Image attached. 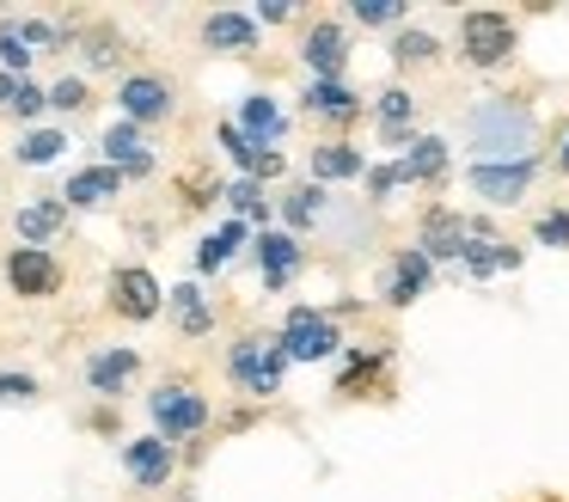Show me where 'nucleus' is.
<instances>
[{"label":"nucleus","mask_w":569,"mask_h":502,"mask_svg":"<svg viewBox=\"0 0 569 502\" xmlns=\"http://www.w3.org/2000/svg\"><path fill=\"white\" fill-rule=\"evenodd\" d=\"M343 24H361V31H398V24H410V7L405 0H356V7L343 12Z\"/></svg>","instance_id":"7c9ffc66"},{"label":"nucleus","mask_w":569,"mask_h":502,"mask_svg":"<svg viewBox=\"0 0 569 502\" xmlns=\"http://www.w3.org/2000/svg\"><path fill=\"white\" fill-rule=\"evenodd\" d=\"M233 122H239V129H246L258 147H282V141H288V105H282L276 92H246V98H239V117H233Z\"/></svg>","instance_id":"393cba45"},{"label":"nucleus","mask_w":569,"mask_h":502,"mask_svg":"<svg viewBox=\"0 0 569 502\" xmlns=\"http://www.w3.org/2000/svg\"><path fill=\"white\" fill-rule=\"evenodd\" d=\"M0 276H7V288H13L19 301H50V294L62 288V257L38 252V245H13L7 264H0Z\"/></svg>","instance_id":"f8f14e48"},{"label":"nucleus","mask_w":569,"mask_h":502,"mask_svg":"<svg viewBox=\"0 0 569 502\" xmlns=\"http://www.w3.org/2000/svg\"><path fill=\"white\" fill-rule=\"evenodd\" d=\"M288 355L276 337H263V331H246V337L227 343V380H233L239 392H251V398H276V392L288 386Z\"/></svg>","instance_id":"20e7f679"},{"label":"nucleus","mask_w":569,"mask_h":502,"mask_svg":"<svg viewBox=\"0 0 569 502\" xmlns=\"http://www.w3.org/2000/svg\"><path fill=\"white\" fill-rule=\"evenodd\" d=\"M62 233H68V203L62 196H31V203H19V215H13V239L19 245L50 252V239H62Z\"/></svg>","instance_id":"b1692460"},{"label":"nucleus","mask_w":569,"mask_h":502,"mask_svg":"<svg viewBox=\"0 0 569 502\" xmlns=\"http://www.w3.org/2000/svg\"><path fill=\"white\" fill-rule=\"evenodd\" d=\"M453 49L471 73H502L508 61L520 56V24L515 12L502 7H466L459 12V31H453Z\"/></svg>","instance_id":"f03ea898"},{"label":"nucleus","mask_w":569,"mask_h":502,"mask_svg":"<svg viewBox=\"0 0 569 502\" xmlns=\"http://www.w3.org/2000/svg\"><path fill=\"white\" fill-rule=\"evenodd\" d=\"M202 49H214V56H251L258 49V19L246 7H214L202 19Z\"/></svg>","instance_id":"5701e85b"},{"label":"nucleus","mask_w":569,"mask_h":502,"mask_svg":"<svg viewBox=\"0 0 569 502\" xmlns=\"http://www.w3.org/2000/svg\"><path fill=\"white\" fill-rule=\"evenodd\" d=\"M251 264H258L263 288L282 294V288H295V276L307 269V239H295L288 227H270V233L251 239Z\"/></svg>","instance_id":"9b49d317"},{"label":"nucleus","mask_w":569,"mask_h":502,"mask_svg":"<svg viewBox=\"0 0 569 502\" xmlns=\"http://www.w3.org/2000/svg\"><path fill=\"white\" fill-rule=\"evenodd\" d=\"M368 110H373V135L392 147V159L405 154L410 141H417V129H410V122H417V92H410L405 80H398V86H380V92L368 98Z\"/></svg>","instance_id":"4468645a"},{"label":"nucleus","mask_w":569,"mask_h":502,"mask_svg":"<svg viewBox=\"0 0 569 502\" xmlns=\"http://www.w3.org/2000/svg\"><path fill=\"white\" fill-rule=\"evenodd\" d=\"M38 374H26V367H0V404H38Z\"/></svg>","instance_id":"58836bf2"},{"label":"nucleus","mask_w":569,"mask_h":502,"mask_svg":"<svg viewBox=\"0 0 569 502\" xmlns=\"http://www.w3.org/2000/svg\"><path fill=\"white\" fill-rule=\"evenodd\" d=\"M123 472L136 490H166L178 472V447L160 435H136V441H123Z\"/></svg>","instance_id":"a211bd4d"},{"label":"nucleus","mask_w":569,"mask_h":502,"mask_svg":"<svg viewBox=\"0 0 569 502\" xmlns=\"http://www.w3.org/2000/svg\"><path fill=\"white\" fill-rule=\"evenodd\" d=\"M214 141H221V154L239 166V178H251V171H258V154H263V147L251 141V135L239 129V122H221V129H214Z\"/></svg>","instance_id":"f704fd0d"},{"label":"nucleus","mask_w":569,"mask_h":502,"mask_svg":"<svg viewBox=\"0 0 569 502\" xmlns=\"http://www.w3.org/2000/svg\"><path fill=\"white\" fill-rule=\"evenodd\" d=\"M13 154H19V166H56V159L68 154V135L62 129H43V122H38V129H26L13 141Z\"/></svg>","instance_id":"2f4dec72"},{"label":"nucleus","mask_w":569,"mask_h":502,"mask_svg":"<svg viewBox=\"0 0 569 502\" xmlns=\"http://www.w3.org/2000/svg\"><path fill=\"white\" fill-rule=\"evenodd\" d=\"M276 343H282V355L300 362V367H325V362H337V355L349 350L343 318L325 313V306H288L282 325H276Z\"/></svg>","instance_id":"7ed1b4c3"},{"label":"nucleus","mask_w":569,"mask_h":502,"mask_svg":"<svg viewBox=\"0 0 569 502\" xmlns=\"http://www.w3.org/2000/svg\"><path fill=\"white\" fill-rule=\"evenodd\" d=\"M141 374V355L129 350V343H111V350H92L87 355V386L92 398H123L129 386H136Z\"/></svg>","instance_id":"4be33fe9"},{"label":"nucleus","mask_w":569,"mask_h":502,"mask_svg":"<svg viewBox=\"0 0 569 502\" xmlns=\"http://www.w3.org/2000/svg\"><path fill=\"white\" fill-rule=\"evenodd\" d=\"M31 61H38V49L26 43L19 19H7V24H0V73H19V80H31Z\"/></svg>","instance_id":"473e14b6"},{"label":"nucleus","mask_w":569,"mask_h":502,"mask_svg":"<svg viewBox=\"0 0 569 502\" xmlns=\"http://www.w3.org/2000/svg\"><path fill=\"white\" fill-rule=\"evenodd\" d=\"M410 245H417L435 269H459V257L471 252V215L453 208V203H429L417 215V239Z\"/></svg>","instance_id":"423d86ee"},{"label":"nucleus","mask_w":569,"mask_h":502,"mask_svg":"<svg viewBox=\"0 0 569 502\" xmlns=\"http://www.w3.org/2000/svg\"><path fill=\"white\" fill-rule=\"evenodd\" d=\"M251 19H258V31H263V24H276V31H282V24L300 19V7H288V0H258V7H251Z\"/></svg>","instance_id":"79ce46f5"},{"label":"nucleus","mask_w":569,"mask_h":502,"mask_svg":"<svg viewBox=\"0 0 569 502\" xmlns=\"http://www.w3.org/2000/svg\"><path fill=\"white\" fill-rule=\"evenodd\" d=\"M148 416H153V435L160 441H190V435H202V429H209V398H202L197 386H190V380H166V386H153L148 392Z\"/></svg>","instance_id":"39448f33"},{"label":"nucleus","mask_w":569,"mask_h":502,"mask_svg":"<svg viewBox=\"0 0 569 502\" xmlns=\"http://www.w3.org/2000/svg\"><path fill=\"white\" fill-rule=\"evenodd\" d=\"M251 239H258V227H251V220H239V215L214 220V227L197 239V276H221L239 252H251Z\"/></svg>","instance_id":"aec40b11"},{"label":"nucleus","mask_w":569,"mask_h":502,"mask_svg":"<svg viewBox=\"0 0 569 502\" xmlns=\"http://www.w3.org/2000/svg\"><path fill=\"white\" fill-rule=\"evenodd\" d=\"M386 362L392 355L386 350H368V343H356V350H343V367H337V392H368V380H380L386 374Z\"/></svg>","instance_id":"c756f323"},{"label":"nucleus","mask_w":569,"mask_h":502,"mask_svg":"<svg viewBox=\"0 0 569 502\" xmlns=\"http://www.w3.org/2000/svg\"><path fill=\"white\" fill-rule=\"evenodd\" d=\"M99 154L104 166H117L123 178H153V147H148V129H136V122L117 117L111 129L99 135Z\"/></svg>","instance_id":"412c9836"},{"label":"nucleus","mask_w":569,"mask_h":502,"mask_svg":"<svg viewBox=\"0 0 569 502\" xmlns=\"http://www.w3.org/2000/svg\"><path fill=\"white\" fill-rule=\"evenodd\" d=\"M435 282H441V269H435L417 245H398V252L386 257V269H380V306L386 313H410Z\"/></svg>","instance_id":"6e6552de"},{"label":"nucleus","mask_w":569,"mask_h":502,"mask_svg":"<svg viewBox=\"0 0 569 502\" xmlns=\"http://www.w3.org/2000/svg\"><path fill=\"white\" fill-rule=\"evenodd\" d=\"M551 141V122L539 117L527 92H490L478 105L459 110V147L466 166H515V159H539Z\"/></svg>","instance_id":"f257e3e1"},{"label":"nucleus","mask_w":569,"mask_h":502,"mask_svg":"<svg viewBox=\"0 0 569 502\" xmlns=\"http://www.w3.org/2000/svg\"><path fill=\"white\" fill-rule=\"evenodd\" d=\"M166 313H172L178 337H209L214 331V306H209V288H202V282H178V288H166Z\"/></svg>","instance_id":"a878e982"},{"label":"nucleus","mask_w":569,"mask_h":502,"mask_svg":"<svg viewBox=\"0 0 569 502\" xmlns=\"http://www.w3.org/2000/svg\"><path fill=\"white\" fill-rule=\"evenodd\" d=\"M300 61H307L312 80H343V68H349V24L337 19V12L312 19L307 37H300Z\"/></svg>","instance_id":"ddd939ff"},{"label":"nucleus","mask_w":569,"mask_h":502,"mask_svg":"<svg viewBox=\"0 0 569 502\" xmlns=\"http://www.w3.org/2000/svg\"><path fill=\"white\" fill-rule=\"evenodd\" d=\"M19 86H26V80H19V73H0V110H13Z\"/></svg>","instance_id":"37998d69"},{"label":"nucleus","mask_w":569,"mask_h":502,"mask_svg":"<svg viewBox=\"0 0 569 502\" xmlns=\"http://www.w3.org/2000/svg\"><path fill=\"white\" fill-rule=\"evenodd\" d=\"M80 56H87V68L111 73L117 61H123V37H117V31H87V37H80Z\"/></svg>","instance_id":"e433bc0d"},{"label":"nucleus","mask_w":569,"mask_h":502,"mask_svg":"<svg viewBox=\"0 0 569 502\" xmlns=\"http://www.w3.org/2000/svg\"><path fill=\"white\" fill-rule=\"evenodd\" d=\"M117 110H123V122H136V129H153V122H166L178 110V92L166 73H123L117 80Z\"/></svg>","instance_id":"9d476101"},{"label":"nucleus","mask_w":569,"mask_h":502,"mask_svg":"<svg viewBox=\"0 0 569 502\" xmlns=\"http://www.w3.org/2000/svg\"><path fill=\"white\" fill-rule=\"evenodd\" d=\"M300 110H307L312 122H325V129H349V122L368 117V98H361L349 80H307Z\"/></svg>","instance_id":"2eb2a0df"},{"label":"nucleus","mask_w":569,"mask_h":502,"mask_svg":"<svg viewBox=\"0 0 569 502\" xmlns=\"http://www.w3.org/2000/svg\"><path fill=\"white\" fill-rule=\"evenodd\" d=\"M539 171H545V154L515 159V166H466V190H471V203H483V208H520L539 190Z\"/></svg>","instance_id":"0eeeda50"},{"label":"nucleus","mask_w":569,"mask_h":502,"mask_svg":"<svg viewBox=\"0 0 569 502\" xmlns=\"http://www.w3.org/2000/svg\"><path fill=\"white\" fill-rule=\"evenodd\" d=\"M87 105H92V92H87L80 73H62V80L50 86V110H62V117H74V110H87Z\"/></svg>","instance_id":"4c0bfd02"},{"label":"nucleus","mask_w":569,"mask_h":502,"mask_svg":"<svg viewBox=\"0 0 569 502\" xmlns=\"http://www.w3.org/2000/svg\"><path fill=\"white\" fill-rule=\"evenodd\" d=\"M386 56H392V68H398V73L435 68V61H441V37H435L429 24H398L392 43H386Z\"/></svg>","instance_id":"c85d7f7f"},{"label":"nucleus","mask_w":569,"mask_h":502,"mask_svg":"<svg viewBox=\"0 0 569 502\" xmlns=\"http://www.w3.org/2000/svg\"><path fill=\"white\" fill-rule=\"evenodd\" d=\"M545 166H557L569 178V117L551 122V141H545Z\"/></svg>","instance_id":"a19ab883"},{"label":"nucleus","mask_w":569,"mask_h":502,"mask_svg":"<svg viewBox=\"0 0 569 502\" xmlns=\"http://www.w3.org/2000/svg\"><path fill=\"white\" fill-rule=\"evenodd\" d=\"M307 178L312 184H361L368 178V154H361L356 141H343V135H331V141H312V154H307Z\"/></svg>","instance_id":"6ab92c4d"},{"label":"nucleus","mask_w":569,"mask_h":502,"mask_svg":"<svg viewBox=\"0 0 569 502\" xmlns=\"http://www.w3.org/2000/svg\"><path fill=\"white\" fill-rule=\"evenodd\" d=\"M410 190H441L453 178V135H417V141L398 154Z\"/></svg>","instance_id":"dca6fc26"},{"label":"nucleus","mask_w":569,"mask_h":502,"mask_svg":"<svg viewBox=\"0 0 569 502\" xmlns=\"http://www.w3.org/2000/svg\"><path fill=\"white\" fill-rule=\"evenodd\" d=\"M532 239L551 245V252H569V203H551L532 215Z\"/></svg>","instance_id":"c9c22d12"},{"label":"nucleus","mask_w":569,"mask_h":502,"mask_svg":"<svg viewBox=\"0 0 569 502\" xmlns=\"http://www.w3.org/2000/svg\"><path fill=\"white\" fill-rule=\"evenodd\" d=\"M221 203H227V215L251 220L258 233H270V227H276V196L263 190L258 178H239V171H233V178L221 184Z\"/></svg>","instance_id":"bb28decb"},{"label":"nucleus","mask_w":569,"mask_h":502,"mask_svg":"<svg viewBox=\"0 0 569 502\" xmlns=\"http://www.w3.org/2000/svg\"><path fill=\"white\" fill-rule=\"evenodd\" d=\"M43 110H50V86L26 80V86H19V98H13V110H7V117H19V122H31V129H38V117H43Z\"/></svg>","instance_id":"ea45409f"},{"label":"nucleus","mask_w":569,"mask_h":502,"mask_svg":"<svg viewBox=\"0 0 569 502\" xmlns=\"http://www.w3.org/2000/svg\"><path fill=\"white\" fill-rule=\"evenodd\" d=\"M398 190H410V184H405V166H398V159H373L368 178H361V196H368V208H373V203H392Z\"/></svg>","instance_id":"72a5a7b5"},{"label":"nucleus","mask_w":569,"mask_h":502,"mask_svg":"<svg viewBox=\"0 0 569 502\" xmlns=\"http://www.w3.org/2000/svg\"><path fill=\"white\" fill-rule=\"evenodd\" d=\"M123 184H129L123 171L104 166V159H99V166H80L74 178L62 184V203H68V208H104L117 190H123Z\"/></svg>","instance_id":"cd10ccee"},{"label":"nucleus","mask_w":569,"mask_h":502,"mask_svg":"<svg viewBox=\"0 0 569 502\" xmlns=\"http://www.w3.org/2000/svg\"><path fill=\"white\" fill-rule=\"evenodd\" d=\"M111 313L129 318V325H148V318L166 313V288L148 264H117L111 269Z\"/></svg>","instance_id":"1a4fd4ad"},{"label":"nucleus","mask_w":569,"mask_h":502,"mask_svg":"<svg viewBox=\"0 0 569 502\" xmlns=\"http://www.w3.org/2000/svg\"><path fill=\"white\" fill-rule=\"evenodd\" d=\"M331 190H325V184H288L282 196H276V227H288L295 233V239H307V233H319L325 220H331Z\"/></svg>","instance_id":"f3484780"}]
</instances>
